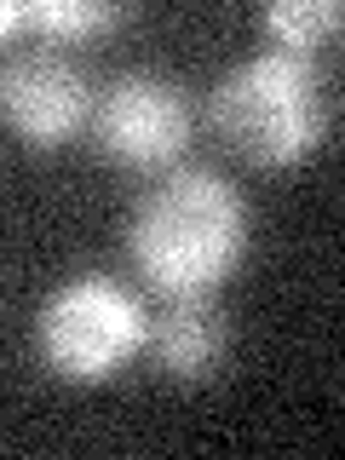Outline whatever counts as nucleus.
Returning a JSON list of instances; mask_svg holds the SVG:
<instances>
[{
    "mask_svg": "<svg viewBox=\"0 0 345 460\" xmlns=\"http://www.w3.org/2000/svg\"><path fill=\"white\" fill-rule=\"evenodd\" d=\"M248 208L219 172H167L127 225L133 265L162 294H213L242 259Z\"/></svg>",
    "mask_w": 345,
    "mask_h": 460,
    "instance_id": "nucleus-1",
    "label": "nucleus"
},
{
    "mask_svg": "<svg viewBox=\"0 0 345 460\" xmlns=\"http://www.w3.org/2000/svg\"><path fill=\"white\" fill-rule=\"evenodd\" d=\"M213 127L236 155L259 167H288L311 155L328 133L323 75L299 52H259L213 86Z\"/></svg>",
    "mask_w": 345,
    "mask_h": 460,
    "instance_id": "nucleus-2",
    "label": "nucleus"
},
{
    "mask_svg": "<svg viewBox=\"0 0 345 460\" xmlns=\"http://www.w3.org/2000/svg\"><path fill=\"white\" fill-rule=\"evenodd\" d=\"M138 299L110 277H75L40 305V357L64 380H110L115 368L144 345Z\"/></svg>",
    "mask_w": 345,
    "mask_h": 460,
    "instance_id": "nucleus-3",
    "label": "nucleus"
},
{
    "mask_svg": "<svg viewBox=\"0 0 345 460\" xmlns=\"http://www.w3.org/2000/svg\"><path fill=\"white\" fill-rule=\"evenodd\" d=\"M0 121L35 150L75 138L93 121V86L81 64L52 47H23L0 58Z\"/></svg>",
    "mask_w": 345,
    "mask_h": 460,
    "instance_id": "nucleus-4",
    "label": "nucleus"
},
{
    "mask_svg": "<svg viewBox=\"0 0 345 460\" xmlns=\"http://www.w3.org/2000/svg\"><path fill=\"white\" fill-rule=\"evenodd\" d=\"M93 138L121 167H167L190 144L184 93L162 75H121L93 104Z\"/></svg>",
    "mask_w": 345,
    "mask_h": 460,
    "instance_id": "nucleus-5",
    "label": "nucleus"
},
{
    "mask_svg": "<svg viewBox=\"0 0 345 460\" xmlns=\"http://www.w3.org/2000/svg\"><path fill=\"white\" fill-rule=\"evenodd\" d=\"M144 345H150L155 368L172 380H208L230 351V323L208 294H172L144 323Z\"/></svg>",
    "mask_w": 345,
    "mask_h": 460,
    "instance_id": "nucleus-6",
    "label": "nucleus"
},
{
    "mask_svg": "<svg viewBox=\"0 0 345 460\" xmlns=\"http://www.w3.org/2000/svg\"><path fill=\"white\" fill-rule=\"evenodd\" d=\"M265 35L277 40V52H299L311 58V47H323L328 35H340L345 12L340 0H277V6H265Z\"/></svg>",
    "mask_w": 345,
    "mask_h": 460,
    "instance_id": "nucleus-7",
    "label": "nucleus"
},
{
    "mask_svg": "<svg viewBox=\"0 0 345 460\" xmlns=\"http://www.w3.org/2000/svg\"><path fill=\"white\" fill-rule=\"evenodd\" d=\"M121 12L104 6V0H35L29 6V29H47L58 40H75V35H98L110 29Z\"/></svg>",
    "mask_w": 345,
    "mask_h": 460,
    "instance_id": "nucleus-8",
    "label": "nucleus"
},
{
    "mask_svg": "<svg viewBox=\"0 0 345 460\" xmlns=\"http://www.w3.org/2000/svg\"><path fill=\"white\" fill-rule=\"evenodd\" d=\"M18 29H29V6L23 0H0V40H12Z\"/></svg>",
    "mask_w": 345,
    "mask_h": 460,
    "instance_id": "nucleus-9",
    "label": "nucleus"
}]
</instances>
